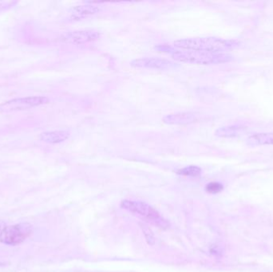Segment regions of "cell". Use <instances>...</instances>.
<instances>
[{"instance_id": "cell-1", "label": "cell", "mask_w": 273, "mask_h": 272, "mask_svg": "<svg viewBox=\"0 0 273 272\" xmlns=\"http://www.w3.org/2000/svg\"><path fill=\"white\" fill-rule=\"evenodd\" d=\"M175 47L195 52L224 53L238 47L240 43L236 40H226L214 37L192 38L180 39L174 42Z\"/></svg>"}, {"instance_id": "cell-2", "label": "cell", "mask_w": 273, "mask_h": 272, "mask_svg": "<svg viewBox=\"0 0 273 272\" xmlns=\"http://www.w3.org/2000/svg\"><path fill=\"white\" fill-rule=\"evenodd\" d=\"M172 57L176 61L185 63L198 64V65H213L224 63L233 60V57L228 54L210 53V52L186 51H176L172 54Z\"/></svg>"}, {"instance_id": "cell-3", "label": "cell", "mask_w": 273, "mask_h": 272, "mask_svg": "<svg viewBox=\"0 0 273 272\" xmlns=\"http://www.w3.org/2000/svg\"><path fill=\"white\" fill-rule=\"evenodd\" d=\"M121 207L122 209L134 213L136 215L142 217L144 219L150 221L154 225L158 226L162 229H168L169 223L164 219L160 213L154 209L153 207L142 201H121Z\"/></svg>"}, {"instance_id": "cell-4", "label": "cell", "mask_w": 273, "mask_h": 272, "mask_svg": "<svg viewBox=\"0 0 273 272\" xmlns=\"http://www.w3.org/2000/svg\"><path fill=\"white\" fill-rule=\"evenodd\" d=\"M32 232V225L21 223L6 227L0 235V242L6 245H17L24 241Z\"/></svg>"}, {"instance_id": "cell-5", "label": "cell", "mask_w": 273, "mask_h": 272, "mask_svg": "<svg viewBox=\"0 0 273 272\" xmlns=\"http://www.w3.org/2000/svg\"><path fill=\"white\" fill-rule=\"evenodd\" d=\"M101 34L99 31L94 30H81V31H71L62 35L61 39L65 43L72 44H84L96 41L100 38Z\"/></svg>"}, {"instance_id": "cell-6", "label": "cell", "mask_w": 273, "mask_h": 272, "mask_svg": "<svg viewBox=\"0 0 273 272\" xmlns=\"http://www.w3.org/2000/svg\"><path fill=\"white\" fill-rule=\"evenodd\" d=\"M130 65L134 67L156 69V70H170L177 67V64L172 61L156 57H144L139 59L133 60Z\"/></svg>"}, {"instance_id": "cell-7", "label": "cell", "mask_w": 273, "mask_h": 272, "mask_svg": "<svg viewBox=\"0 0 273 272\" xmlns=\"http://www.w3.org/2000/svg\"><path fill=\"white\" fill-rule=\"evenodd\" d=\"M49 99L47 97L36 96L21 98L6 102L2 107H6L11 109H21L32 108L48 104Z\"/></svg>"}, {"instance_id": "cell-8", "label": "cell", "mask_w": 273, "mask_h": 272, "mask_svg": "<svg viewBox=\"0 0 273 272\" xmlns=\"http://www.w3.org/2000/svg\"><path fill=\"white\" fill-rule=\"evenodd\" d=\"M196 115L190 112L172 113L163 117V121L168 125H188L196 121Z\"/></svg>"}, {"instance_id": "cell-9", "label": "cell", "mask_w": 273, "mask_h": 272, "mask_svg": "<svg viewBox=\"0 0 273 272\" xmlns=\"http://www.w3.org/2000/svg\"><path fill=\"white\" fill-rule=\"evenodd\" d=\"M100 11V6L96 5H80L74 6L70 10V15L73 20H80L86 17L98 14Z\"/></svg>"}, {"instance_id": "cell-10", "label": "cell", "mask_w": 273, "mask_h": 272, "mask_svg": "<svg viewBox=\"0 0 273 272\" xmlns=\"http://www.w3.org/2000/svg\"><path fill=\"white\" fill-rule=\"evenodd\" d=\"M69 137H70L69 132L57 130V131L46 132L42 133L40 139L46 143L58 144L66 141Z\"/></svg>"}, {"instance_id": "cell-11", "label": "cell", "mask_w": 273, "mask_h": 272, "mask_svg": "<svg viewBox=\"0 0 273 272\" xmlns=\"http://www.w3.org/2000/svg\"><path fill=\"white\" fill-rule=\"evenodd\" d=\"M249 146H273V133H257L249 137L247 140Z\"/></svg>"}, {"instance_id": "cell-12", "label": "cell", "mask_w": 273, "mask_h": 272, "mask_svg": "<svg viewBox=\"0 0 273 272\" xmlns=\"http://www.w3.org/2000/svg\"><path fill=\"white\" fill-rule=\"evenodd\" d=\"M243 133L242 127L226 126L221 127L215 132V135L219 137H237Z\"/></svg>"}, {"instance_id": "cell-13", "label": "cell", "mask_w": 273, "mask_h": 272, "mask_svg": "<svg viewBox=\"0 0 273 272\" xmlns=\"http://www.w3.org/2000/svg\"><path fill=\"white\" fill-rule=\"evenodd\" d=\"M177 173L178 175H181V176L196 177V176L201 175V168L198 167V166L196 165L187 166L185 168L177 170Z\"/></svg>"}, {"instance_id": "cell-14", "label": "cell", "mask_w": 273, "mask_h": 272, "mask_svg": "<svg viewBox=\"0 0 273 272\" xmlns=\"http://www.w3.org/2000/svg\"><path fill=\"white\" fill-rule=\"evenodd\" d=\"M140 226H141V228H142V231H143V234L144 235H145V238H146L147 244H148L149 245H154V244H155V239H154L153 231H151L150 227L146 225V224H145V223H140Z\"/></svg>"}, {"instance_id": "cell-15", "label": "cell", "mask_w": 273, "mask_h": 272, "mask_svg": "<svg viewBox=\"0 0 273 272\" xmlns=\"http://www.w3.org/2000/svg\"><path fill=\"white\" fill-rule=\"evenodd\" d=\"M224 189L223 184L219 182H211L206 185V190L210 194H217L221 192Z\"/></svg>"}, {"instance_id": "cell-16", "label": "cell", "mask_w": 273, "mask_h": 272, "mask_svg": "<svg viewBox=\"0 0 273 272\" xmlns=\"http://www.w3.org/2000/svg\"><path fill=\"white\" fill-rule=\"evenodd\" d=\"M155 49L158 50L161 52H166V53H174L176 51L172 49V47H168L167 45H160L155 47Z\"/></svg>"}, {"instance_id": "cell-17", "label": "cell", "mask_w": 273, "mask_h": 272, "mask_svg": "<svg viewBox=\"0 0 273 272\" xmlns=\"http://www.w3.org/2000/svg\"><path fill=\"white\" fill-rule=\"evenodd\" d=\"M6 227V223L4 221L0 220V235L2 233V231L4 230L5 227Z\"/></svg>"}]
</instances>
